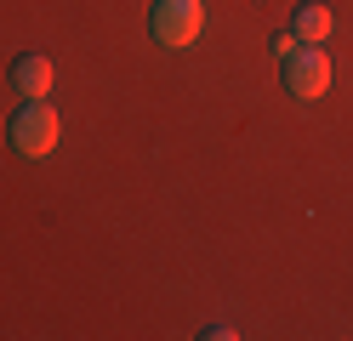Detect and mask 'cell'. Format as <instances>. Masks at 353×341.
<instances>
[{
    "label": "cell",
    "mask_w": 353,
    "mask_h": 341,
    "mask_svg": "<svg viewBox=\"0 0 353 341\" xmlns=\"http://www.w3.org/2000/svg\"><path fill=\"white\" fill-rule=\"evenodd\" d=\"M57 131H63L57 125V108L46 97H23V108L12 114V131L6 136H12V148L23 154V159H46L57 148Z\"/></svg>",
    "instance_id": "6da1fadb"
},
{
    "label": "cell",
    "mask_w": 353,
    "mask_h": 341,
    "mask_svg": "<svg viewBox=\"0 0 353 341\" xmlns=\"http://www.w3.org/2000/svg\"><path fill=\"white\" fill-rule=\"evenodd\" d=\"M296 45H302V40H296L291 29H285V34H274V40H268V52H274V57L285 63V57H291V52H296Z\"/></svg>",
    "instance_id": "8992f818"
},
{
    "label": "cell",
    "mask_w": 353,
    "mask_h": 341,
    "mask_svg": "<svg viewBox=\"0 0 353 341\" xmlns=\"http://www.w3.org/2000/svg\"><path fill=\"white\" fill-rule=\"evenodd\" d=\"M285 91H291L296 103H319L330 91V57L319 45H296V52L285 57Z\"/></svg>",
    "instance_id": "3957f363"
},
{
    "label": "cell",
    "mask_w": 353,
    "mask_h": 341,
    "mask_svg": "<svg viewBox=\"0 0 353 341\" xmlns=\"http://www.w3.org/2000/svg\"><path fill=\"white\" fill-rule=\"evenodd\" d=\"M148 29H154V40H160L165 52H183V45L200 40V29H205V6H200V0H154Z\"/></svg>",
    "instance_id": "7a4b0ae2"
},
{
    "label": "cell",
    "mask_w": 353,
    "mask_h": 341,
    "mask_svg": "<svg viewBox=\"0 0 353 341\" xmlns=\"http://www.w3.org/2000/svg\"><path fill=\"white\" fill-rule=\"evenodd\" d=\"M12 85H17V97H52V57L23 52L12 63Z\"/></svg>",
    "instance_id": "277c9868"
},
{
    "label": "cell",
    "mask_w": 353,
    "mask_h": 341,
    "mask_svg": "<svg viewBox=\"0 0 353 341\" xmlns=\"http://www.w3.org/2000/svg\"><path fill=\"white\" fill-rule=\"evenodd\" d=\"M291 34H296L302 45H325V34H330V12L319 6V0L296 6V12H291Z\"/></svg>",
    "instance_id": "5b68a950"
}]
</instances>
